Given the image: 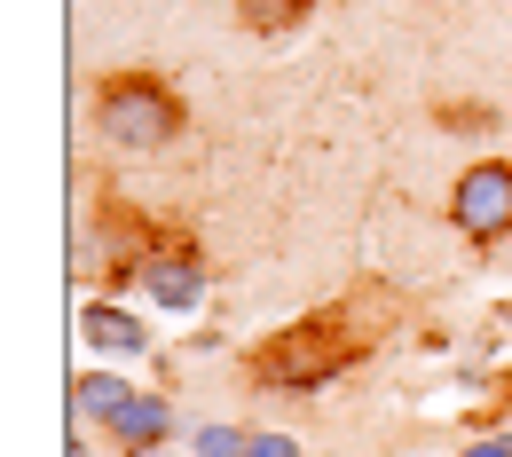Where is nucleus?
I'll list each match as a JSON object with an SVG mask.
<instances>
[{
	"mask_svg": "<svg viewBox=\"0 0 512 457\" xmlns=\"http://www.w3.org/2000/svg\"><path fill=\"white\" fill-rule=\"evenodd\" d=\"M79 331H87L95 347H111V355H142V347H150V331L134 324L127 308H111V300H87V316H79Z\"/></svg>",
	"mask_w": 512,
	"mask_h": 457,
	"instance_id": "nucleus-6",
	"label": "nucleus"
},
{
	"mask_svg": "<svg viewBox=\"0 0 512 457\" xmlns=\"http://www.w3.org/2000/svg\"><path fill=\"white\" fill-rule=\"evenodd\" d=\"M142 292H150L158 308H197V300H205V261H197V253H150V261H142Z\"/></svg>",
	"mask_w": 512,
	"mask_h": 457,
	"instance_id": "nucleus-4",
	"label": "nucleus"
},
{
	"mask_svg": "<svg viewBox=\"0 0 512 457\" xmlns=\"http://www.w3.org/2000/svg\"><path fill=\"white\" fill-rule=\"evenodd\" d=\"M245 457H300V442H292V434H253Z\"/></svg>",
	"mask_w": 512,
	"mask_h": 457,
	"instance_id": "nucleus-10",
	"label": "nucleus"
},
{
	"mask_svg": "<svg viewBox=\"0 0 512 457\" xmlns=\"http://www.w3.org/2000/svg\"><path fill=\"white\" fill-rule=\"evenodd\" d=\"M355 355H363V339H347L339 324H292L253 355V379L260 387H284V394H308L323 379H339Z\"/></svg>",
	"mask_w": 512,
	"mask_h": 457,
	"instance_id": "nucleus-2",
	"label": "nucleus"
},
{
	"mask_svg": "<svg viewBox=\"0 0 512 457\" xmlns=\"http://www.w3.org/2000/svg\"><path fill=\"white\" fill-rule=\"evenodd\" d=\"M127 394H134V387H119V379H103V371H87V379L71 387V410H79V418H95V426H111V418L127 410Z\"/></svg>",
	"mask_w": 512,
	"mask_h": 457,
	"instance_id": "nucleus-7",
	"label": "nucleus"
},
{
	"mask_svg": "<svg viewBox=\"0 0 512 457\" xmlns=\"http://www.w3.org/2000/svg\"><path fill=\"white\" fill-rule=\"evenodd\" d=\"M449 221L473 237V245H489V237H505L512 229V158H481L457 197H449Z\"/></svg>",
	"mask_w": 512,
	"mask_h": 457,
	"instance_id": "nucleus-3",
	"label": "nucleus"
},
{
	"mask_svg": "<svg viewBox=\"0 0 512 457\" xmlns=\"http://www.w3.org/2000/svg\"><path fill=\"white\" fill-rule=\"evenodd\" d=\"M166 434H174V410H166V394H127V410L111 418V442H119L127 457H150Z\"/></svg>",
	"mask_w": 512,
	"mask_h": 457,
	"instance_id": "nucleus-5",
	"label": "nucleus"
},
{
	"mask_svg": "<svg viewBox=\"0 0 512 457\" xmlns=\"http://www.w3.org/2000/svg\"><path fill=\"white\" fill-rule=\"evenodd\" d=\"M95 127L111 134L119 150H158V142L182 134V103H174L166 79L119 71V79H103V95H95Z\"/></svg>",
	"mask_w": 512,
	"mask_h": 457,
	"instance_id": "nucleus-1",
	"label": "nucleus"
},
{
	"mask_svg": "<svg viewBox=\"0 0 512 457\" xmlns=\"http://www.w3.org/2000/svg\"><path fill=\"white\" fill-rule=\"evenodd\" d=\"M237 16H245L253 32H292V24L308 16V0H237Z\"/></svg>",
	"mask_w": 512,
	"mask_h": 457,
	"instance_id": "nucleus-8",
	"label": "nucleus"
},
{
	"mask_svg": "<svg viewBox=\"0 0 512 457\" xmlns=\"http://www.w3.org/2000/svg\"><path fill=\"white\" fill-rule=\"evenodd\" d=\"M253 450V434H237V426H197V457H245Z\"/></svg>",
	"mask_w": 512,
	"mask_h": 457,
	"instance_id": "nucleus-9",
	"label": "nucleus"
},
{
	"mask_svg": "<svg viewBox=\"0 0 512 457\" xmlns=\"http://www.w3.org/2000/svg\"><path fill=\"white\" fill-rule=\"evenodd\" d=\"M465 457H512V434H481V442H473Z\"/></svg>",
	"mask_w": 512,
	"mask_h": 457,
	"instance_id": "nucleus-11",
	"label": "nucleus"
}]
</instances>
